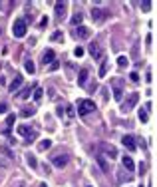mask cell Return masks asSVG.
I'll return each mask as SVG.
<instances>
[{"instance_id": "5bb4252c", "label": "cell", "mask_w": 157, "mask_h": 187, "mask_svg": "<svg viewBox=\"0 0 157 187\" xmlns=\"http://www.w3.org/2000/svg\"><path fill=\"white\" fill-rule=\"evenodd\" d=\"M123 167L127 169V171H133V169H135V163H133V159L129 157V155H125V157H123Z\"/></svg>"}, {"instance_id": "83f0119b", "label": "cell", "mask_w": 157, "mask_h": 187, "mask_svg": "<svg viewBox=\"0 0 157 187\" xmlns=\"http://www.w3.org/2000/svg\"><path fill=\"white\" fill-rule=\"evenodd\" d=\"M14 120H16V115H14V114H8V118H6V125L10 127V125L14 124Z\"/></svg>"}, {"instance_id": "7a4b0ae2", "label": "cell", "mask_w": 157, "mask_h": 187, "mask_svg": "<svg viewBox=\"0 0 157 187\" xmlns=\"http://www.w3.org/2000/svg\"><path fill=\"white\" fill-rule=\"evenodd\" d=\"M12 34H14V38H24V36H26V20H24V18L14 20Z\"/></svg>"}, {"instance_id": "f35d334b", "label": "cell", "mask_w": 157, "mask_h": 187, "mask_svg": "<svg viewBox=\"0 0 157 187\" xmlns=\"http://www.w3.org/2000/svg\"><path fill=\"white\" fill-rule=\"evenodd\" d=\"M40 187H48V185H46V183H42V185H40Z\"/></svg>"}, {"instance_id": "ab89813d", "label": "cell", "mask_w": 157, "mask_h": 187, "mask_svg": "<svg viewBox=\"0 0 157 187\" xmlns=\"http://www.w3.org/2000/svg\"><path fill=\"white\" fill-rule=\"evenodd\" d=\"M0 8H2V4H0Z\"/></svg>"}, {"instance_id": "ffe728a7", "label": "cell", "mask_w": 157, "mask_h": 187, "mask_svg": "<svg viewBox=\"0 0 157 187\" xmlns=\"http://www.w3.org/2000/svg\"><path fill=\"white\" fill-rule=\"evenodd\" d=\"M30 94H32V88H24L22 92H20V98H22V100H26V98H30Z\"/></svg>"}, {"instance_id": "f546056e", "label": "cell", "mask_w": 157, "mask_h": 187, "mask_svg": "<svg viewBox=\"0 0 157 187\" xmlns=\"http://www.w3.org/2000/svg\"><path fill=\"white\" fill-rule=\"evenodd\" d=\"M74 54H76V58H80V56H84V48H80V46H78L76 50H74Z\"/></svg>"}, {"instance_id": "e0dca14e", "label": "cell", "mask_w": 157, "mask_h": 187, "mask_svg": "<svg viewBox=\"0 0 157 187\" xmlns=\"http://www.w3.org/2000/svg\"><path fill=\"white\" fill-rule=\"evenodd\" d=\"M82 18H84V14H82L80 10H78L76 14L72 16V24H74V26H78V24H82Z\"/></svg>"}, {"instance_id": "d6a6232c", "label": "cell", "mask_w": 157, "mask_h": 187, "mask_svg": "<svg viewBox=\"0 0 157 187\" xmlns=\"http://www.w3.org/2000/svg\"><path fill=\"white\" fill-rule=\"evenodd\" d=\"M6 111H8V106L6 104H0V114H6Z\"/></svg>"}, {"instance_id": "ba28073f", "label": "cell", "mask_w": 157, "mask_h": 187, "mask_svg": "<svg viewBox=\"0 0 157 187\" xmlns=\"http://www.w3.org/2000/svg\"><path fill=\"white\" fill-rule=\"evenodd\" d=\"M52 163L56 165V167H66L68 165V155H54Z\"/></svg>"}, {"instance_id": "9a60e30c", "label": "cell", "mask_w": 157, "mask_h": 187, "mask_svg": "<svg viewBox=\"0 0 157 187\" xmlns=\"http://www.w3.org/2000/svg\"><path fill=\"white\" fill-rule=\"evenodd\" d=\"M147 108H149V104H145V108H141V110H139V120L143 121V124H145V121L149 120V114H147Z\"/></svg>"}, {"instance_id": "9c48e42d", "label": "cell", "mask_w": 157, "mask_h": 187, "mask_svg": "<svg viewBox=\"0 0 157 187\" xmlns=\"http://www.w3.org/2000/svg\"><path fill=\"white\" fill-rule=\"evenodd\" d=\"M54 58H56L54 50H52V48H48L46 52L42 54V64H44V66H46V64H52V62H54Z\"/></svg>"}, {"instance_id": "7c38bea8", "label": "cell", "mask_w": 157, "mask_h": 187, "mask_svg": "<svg viewBox=\"0 0 157 187\" xmlns=\"http://www.w3.org/2000/svg\"><path fill=\"white\" fill-rule=\"evenodd\" d=\"M88 68H82L80 70V76H78V84H80V86H86V82H88Z\"/></svg>"}, {"instance_id": "836d02e7", "label": "cell", "mask_w": 157, "mask_h": 187, "mask_svg": "<svg viewBox=\"0 0 157 187\" xmlns=\"http://www.w3.org/2000/svg\"><path fill=\"white\" fill-rule=\"evenodd\" d=\"M68 115H70V118H74V115H76V110H74V108H68Z\"/></svg>"}, {"instance_id": "5b68a950", "label": "cell", "mask_w": 157, "mask_h": 187, "mask_svg": "<svg viewBox=\"0 0 157 187\" xmlns=\"http://www.w3.org/2000/svg\"><path fill=\"white\" fill-rule=\"evenodd\" d=\"M72 34H74V38H78V40H86V38H90L91 30L86 28V26H78V28H74Z\"/></svg>"}, {"instance_id": "2e32d148", "label": "cell", "mask_w": 157, "mask_h": 187, "mask_svg": "<svg viewBox=\"0 0 157 187\" xmlns=\"http://www.w3.org/2000/svg\"><path fill=\"white\" fill-rule=\"evenodd\" d=\"M107 68H110V60H104V62H101V68H100V78H105Z\"/></svg>"}, {"instance_id": "d4e9b609", "label": "cell", "mask_w": 157, "mask_h": 187, "mask_svg": "<svg viewBox=\"0 0 157 187\" xmlns=\"http://www.w3.org/2000/svg\"><path fill=\"white\" fill-rule=\"evenodd\" d=\"M141 10H143V12H149V10H151V2H149V0H143V2H141Z\"/></svg>"}, {"instance_id": "8d00e7d4", "label": "cell", "mask_w": 157, "mask_h": 187, "mask_svg": "<svg viewBox=\"0 0 157 187\" xmlns=\"http://www.w3.org/2000/svg\"><path fill=\"white\" fill-rule=\"evenodd\" d=\"M46 24H48V18H46V16H44V18L40 20V26H46Z\"/></svg>"}, {"instance_id": "4316f807", "label": "cell", "mask_w": 157, "mask_h": 187, "mask_svg": "<svg viewBox=\"0 0 157 187\" xmlns=\"http://www.w3.org/2000/svg\"><path fill=\"white\" fill-rule=\"evenodd\" d=\"M117 66H121V68L127 66V56H119L117 58Z\"/></svg>"}, {"instance_id": "52a82bcc", "label": "cell", "mask_w": 157, "mask_h": 187, "mask_svg": "<svg viewBox=\"0 0 157 187\" xmlns=\"http://www.w3.org/2000/svg\"><path fill=\"white\" fill-rule=\"evenodd\" d=\"M18 134H20V135H26V137H28V141H32V139L36 137V131H32L28 125H18Z\"/></svg>"}, {"instance_id": "ac0fdd59", "label": "cell", "mask_w": 157, "mask_h": 187, "mask_svg": "<svg viewBox=\"0 0 157 187\" xmlns=\"http://www.w3.org/2000/svg\"><path fill=\"white\" fill-rule=\"evenodd\" d=\"M24 68H26V72H30V74H34V70H36L32 60H26V62H24Z\"/></svg>"}, {"instance_id": "4dcf8cb0", "label": "cell", "mask_w": 157, "mask_h": 187, "mask_svg": "<svg viewBox=\"0 0 157 187\" xmlns=\"http://www.w3.org/2000/svg\"><path fill=\"white\" fill-rule=\"evenodd\" d=\"M129 78H131V82H139V74L137 72H131V74H129Z\"/></svg>"}, {"instance_id": "3957f363", "label": "cell", "mask_w": 157, "mask_h": 187, "mask_svg": "<svg viewBox=\"0 0 157 187\" xmlns=\"http://www.w3.org/2000/svg\"><path fill=\"white\" fill-rule=\"evenodd\" d=\"M98 147H100V151H104V157H107V159H115V157H117V149H115L114 145L104 143V141H101Z\"/></svg>"}, {"instance_id": "1f68e13d", "label": "cell", "mask_w": 157, "mask_h": 187, "mask_svg": "<svg viewBox=\"0 0 157 187\" xmlns=\"http://www.w3.org/2000/svg\"><path fill=\"white\" fill-rule=\"evenodd\" d=\"M60 38H62V32H60V30L52 34V40H60Z\"/></svg>"}, {"instance_id": "6da1fadb", "label": "cell", "mask_w": 157, "mask_h": 187, "mask_svg": "<svg viewBox=\"0 0 157 187\" xmlns=\"http://www.w3.org/2000/svg\"><path fill=\"white\" fill-rule=\"evenodd\" d=\"M78 114L80 115H88V114H91V111L95 110V104L91 100H78Z\"/></svg>"}, {"instance_id": "603a6c76", "label": "cell", "mask_w": 157, "mask_h": 187, "mask_svg": "<svg viewBox=\"0 0 157 187\" xmlns=\"http://www.w3.org/2000/svg\"><path fill=\"white\" fill-rule=\"evenodd\" d=\"M50 145H52V141H50V139H44V141H40L38 149H42V151H44V149H48V147H50Z\"/></svg>"}, {"instance_id": "484cf974", "label": "cell", "mask_w": 157, "mask_h": 187, "mask_svg": "<svg viewBox=\"0 0 157 187\" xmlns=\"http://www.w3.org/2000/svg\"><path fill=\"white\" fill-rule=\"evenodd\" d=\"M26 159H28V165H30V167H38V161H36V157H34V155H28Z\"/></svg>"}, {"instance_id": "74e56055", "label": "cell", "mask_w": 157, "mask_h": 187, "mask_svg": "<svg viewBox=\"0 0 157 187\" xmlns=\"http://www.w3.org/2000/svg\"><path fill=\"white\" fill-rule=\"evenodd\" d=\"M8 165V161H4V159H0V167H6Z\"/></svg>"}, {"instance_id": "8fae6325", "label": "cell", "mask_w": 157, "mask_h": 187, "mask_svg": "<svg viewBox=\"0 0 157 187\" xmlns=\"http://www.w3.org/2000/svg\"><path fill=\"white\" fill-rule=\"evenodd\" d=\"M56 16L58 18L66 16V2H56Z\"/></svg>"}, {"instance_id": "4fadbf2b", "label": "cell", "mask_w": 157, "mask_h": 187, "mask_svg": "<svg viewBox=\"0 0 157 187\" xmlns=\"http://www.w3.org/2000/svg\"><path fill=\"white\" fill-rule=\"evenodd\" d=\"M95 161L100 163V167H101V169H104V171H105V173L110 171V165H107V161H105V157H104V155H95Z\"/></svg>"}, {"instance_id": "cb8c5ba5", "label": "cell", "mask_w": 157, "mask_h": 187, "mask_svg": "<svg viewBox=\"0 0 157 187\" xmlns=\"http://www.w3.org/2000/svg\"><path fill=\"white\" fill-rule=\"evenodd\" d=\"M42 88H36V90H34V100H36V102H40V100H42Z\"/></svg>"}, {"instance_id": "7402d4cb", "label": "cell", "mask_w": 157, "mask_h": 187, "mask_svg": "<svg viewBox=\"0 0 157 187\" xmlns=\"http://www.w3.org/2000/svg\"><path fill=\"white\" fill-rule=\"evenodd\" d=\"M114 98H115V100H117V102H119V100H121V98H123V92L119 90V88H117V86H115V88H114Z\"/></svg>"}, {"instance_id": "44dd1931", "label": "cell", "mask_w": 157, "mask_h": 187, "mask_svg": "<svg viewBox=\"0 0 157 187\" xmlns=\"http://www.w3.org/2000/svg\"><path fill=\"white\" fill-rule=\"evenodd\" d=\"M101 12H104V10H100V8H94V10H91V18H94V20H100L101 16H104Z\"/></svg>"}, {"instance_id": "e575fe53", "label": "cell", "mask_w": 157, "mask_h": 187, "mask_svg": "<svg viewBox=\"0 0 157 187\" xmlns=\"http://www.w3.org/2000/svg\"><path fill=\"white\" fill-rule=\"evenodd\" d=\"M58 66H60V64H58V62H56V60H54V62H52V64H50V70H56V68H58Z\"/></svg>"}, {"instance_id": "f1b7e54d", "label": "cell", "mask_w": 157, "mask_h": 187, "mask_svg": "<svg viewBox=\"0 0 157 187\" xmlns=\"http://www.w3.org/2000/svg\"><path fill=\"white\" fill-rule=\"evenodd\" d=\"M34 111H36V110H34V108H30V110H28V108H26V110L22 111V115H24V118H28V115H32Z\"/></svg>"}, {"instance_id": "d6986e66", "label": "cell", "mask_w": 157, "mask_h": 187, "mask_svg": "<svg viewBox=\"0 0 157 187\" xmlns=\"http://www.w3.org/2000/svg\"><path fill=\"white\" fill-rule=\"evenodd\" d=\"M90 54H91V56H94V58H100V56H101L100 48H98L95 44H91V46H90Z\"/></svg>"}, {"instance_id": "8992f818", "label": "cell", "mask_w": 157, "mask_h": 187, "mask_svg": "<svg viewBox=\"0 0 157 187\" xmlns=\"http://www.w3.org/2000/svg\"><path fill=\"white\" fill-rule=\"evenodd\" d=\"M121 143H123L125 149H129V151H135V147H137V143H135V137H133V135H123Z\"/></svg>"}, {"instance_id": "277c9868", "label": "cell", "mask_w": 157, "mask_h": 187, "mask_svg": "<svg viewBox=\"0 0 157 187\" xmlns=\"http://www.w3.org/2000/svg\"><path fill=\"white\" fill-rule=\"evenodd\" d=\"M137 102H139V94H137V92L129 94V98L123 102V104H121V111H125V114H127V111L131 110V108H133L135 104H137Z\"/></svg>"}, {"instance_id": "30bf717a", "label": "cell", "mask_w": 157, "mask_h": 187, "mask_svg": "<svg viewBox=\"0 0 157 187\" xmlns=\"http://www.w3.org/2000/svg\"><path fill=\"white\" fill-rule=\"evenodd\" d=\"M22 82H24V78L20 76V74H16V78L12 80V84H10V92H12V94H14V92H18L20 86H22Z\"/></svg>"}, {"instance_id": "d590c367", "label": "cell", "mask_w": 157, "mask_h": 187, "mask_svg": "<svg viewBox=\"0 0 157 187\" xmlns=\"http://www.w3.org/2000/svg\"><path fill=\"white\" fill-rule=\"evenodd\" d=\"M64 111H66V110H64V108L60 106V108H58V110H56V114H58V115H64Z\"/></svg>"}]
</instances>
